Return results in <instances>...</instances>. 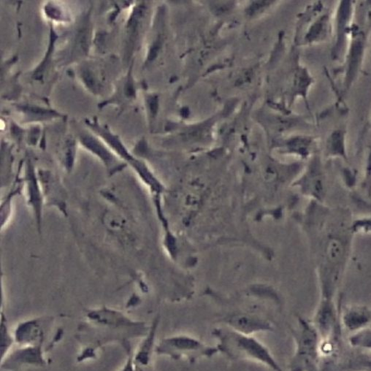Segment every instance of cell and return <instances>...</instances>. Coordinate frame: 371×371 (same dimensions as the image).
<instances>
[{
  "mask_svg": "<svg viewBox=\"0 0 371 371\" xmlns=\"http://www.w3.org/2000/svg\"><path fill=\"white\" fill-rule=\"evenodd\" d=\"M314 222L313 248L320 299H336L352 252L353 229L348 214L320 205Z\"/></svg>",
  "mask_w": 371,
  "mask_h": 371,
  "instance_id": "obj_1",
  "label": "cell"
},
{
  "mask_svg": "<svg viewBox=\"0 0 371 371\" xmlns=\"http://www.w3.org/2000/svg\"><path fill=\"white\" fill-rule=\"evenodd\" d=\"M293 337L296 351L291 371H320L321 339L312 321L300 318Z\"/></svg>",
  "mask_w": 371,
  "mask_h": 371,
  "instance_id": "obj_2",
  "label": "cell"
},
{
  "mask_svg": "<svg viewBox=\"0 0 371 371\" xmlns=\"http://www.w3.org/2000/svg\"><path fill=\"white\" fill-rule=\"evenodd\" d=\"M220 349L236 357L261 362L277 371H282L265 346L252 338L234 330L218 332Z\"/></svg>",
  "mask_w": 371,
  "mask_h": 371,
  "instance_id": "obj_3",
  "label": "cell"
},
{
  "mask_svg": "<svg viewBox=\"0 0 371 371\" xmlns=\"http://www.w3.org/2000/svg\"><path fill=\"white\" fill-rule=\"evenodd\" d=\"M155 351L159 354L168 355L179 358L182 357L194 358L201 355L214 354V350L209 349L199 341L190 337H174L163 339L157 345Z\"/></svg>",
  "mask_w": 371,
  "mask_h": 371,
  "instance_id": "obj_4",
  "label": "cell"
},
{
  "mask_svg": "<svg viewBox=\"0 0 371 371\" xmlns=\"http://www.w3.org/2000/svg\"><path fill=\"white\" fill-rule=\"evenodd\" d=\"M340 323L342 328L351 335L370 328L371 308L359 304L340 308Z\"/></svg>",
  "mask_w": 371,
  "mask_h": 371,
  "instance_id": "obj_5",
  "label": "cell"
},
{
  "mask_svg": "<svg viewBox=\"0 0 371 371\" xmlns=\"http://www.w3.org/2000/svg\"><path fill=\"white\" fill-rule=\"evenodd\" d=\"M303 192L317 203L323 204L327 194V177L319 163H316L305 172L300 183Z\"/></svg>",
  "mask_w": 371,
  "mask_h": 371,
  "instance_id": "obj_6",
  "label": "cell"
},
{
  "mask_svg": "<svg viewBox=\"0 0 371 371\" xmlns=\"http://www.w3.org/2000/svg\"><path fill=\"white\" fill-rule=\"evenodd\" d=\"M88 319L92 323L103 327L112 328H141L143 325L126 317L123 314L102 308L100 310H94L88 314Z\"/></svg>",
  "mask_w": 371,
  "mask_h": 371,
  "instance_id": "obj_7",
  "label": "cell"
},
{
  "mask_svg": "<svg viewBox=\"0 0 371 371\" xmlns=\"http://www.w3.org/2000/svg\"><path fill=\"white\" fill-rule=\"evenodd\" d=\"M225 320V323L232 330L246 336H250L251 334L257 332L271 329V324L269 321L248 314L233 315Z\"/></svg>",
  "mask_w": 371,
  "mask_h": 371,
  "instance_id": "obj_8",
  "label": "cell"
},
{
  "mask_svg": "<svg viewBox=\"0 0 371 371\" xmlns=\"http://www.w3.org/2000/svg\"><path fill=\"white\" fill-rule=\"evenodd\" d=\"M320 371H367L371 370V356L364 353H350L338 360H332Z\"/></svg>",
  "mask_w": 371,
  "mask_h": 371,
  "instance_id": "obj_9",
  "label": "cell"
},
{
  "mask_svg": "<svg viewBox=\"0 0 371 371\" xmlns=\"http://www.w3.org/2000/svg\"><path fill=\"white\" fill-rule=\"evenodd\" d=\"M43 330L39 319H32L20 323L17 328L14 337L15 342L26 345L42 344Z\"/></svg>",
  "mask_w": 371,
  "mask_h": 371,
  "instance_id": "obj_10",
  "label": "cell"
},
{
  "mask_svg": "<svg viewBox=\"0 0 371 371\" xmlns=\"http://www.w3.org/2000/svg\"><path fill=\"white\" fill-rule=\"evenodd\" d=\"M9 357V360L4 363L37 366L45 364L42 344L22 346L20 350L10 354Z\"/></svg>",
  "mask_w": 371,
  "mask_h": 371,
  "instance_id": "obj_11",
  "label": "cell"
},
{
  "mask_svg": "<svg viewBox=\"0 0 371 371\" xmlns=\"http://www.w3.org/2000/svg\"><path fill=\"white\" fill-rule=\"evenodd\" d=\"M365 37L360 32L357 33L353 39V42L350 47V53L348 57V71H346V78L345 86L349 88L353 79L357 75V72L360 66L361 61L364 52Z\"/></svg>",
  "mask_w": 371,
  "mask_h": 371,
  "instance_id": "obj_12",
  "label": "cell"
},
{
  "mask_svg": "<svg viewBox=\"0 0 371 371\" xmlns=\"http://www.w3.org/2000/svg\"><path fill=\"white\" fill-rule=\"evenodd\" d=\"M352 4L350 1H342L340 4L338 12V28H337V42L336 47L334 48V57H339L341 49L345 44L346 34L348 32V24L351 18L352 12Z\"/></svg>",
  "mask_w": 371,
  "mask_h": 371,
  "instance_id": "obj_13",
  "label": "cell"
},
{
  "mask_svg": "<svg viewBox=\"0 0 371 371\" xmlns=\"http://www.w3.org/2000/svg\"><path fill=\"white\" fill-rule=\"evenodd\" d=\"M326 154L329 157L346 159L345 132L342 130L333 132L327 141Z\"/></svg>",
  "mask_w": 371,
  "mask_h": 371,
  "instance_id": "obj_14",
  "label": "cell"
},
{
  "mask_svg": "<svg viewBox=\"0 0 371 371\" xmlns=\"http://www.w3.org/2000/svg\"><path fill=\"white\" fill-rule=\"evenodd\" d=\"M330 32V22L328 14H321L316 20L310 30L306 36V39L309 41H324L328 38Z\"/></svg>",
  "mask_w": 371,
  "mask_h": 371,
  "instance_id": "obj_15",
  "label": "cell"
},
{
  "mask_svg": "<svg viewBox=\"0 0 371 371\" xmlns=\"http://www.w3.org/2000/svg\"><path fill=\"white\" fill-rule=\"evenodd\" d=\"M157 323L153 325L146 339L140 346L139 350L134 357V363L142 366H146L150 363L152 351L154 350V338Z\"/></svg>",
  "mask_w": 371,
  "mask_h": 371,
  "instance_id": "obj_16",
  "label": "cell"
},
{
  "mask_svg": "<svg viewBox=\"0 0 371 371\" xmlns=\"http://www.w3.org/2000/svg\"><path fill=\"white\" fill-rule=\"evenodd\" d=\"M352 348L371 352V328L353 334L349 339Z\"/></svg>",
  "mask_w": 371,
  "mask_h": 371,
  "instance_id": "obj_17",
  "label": "cell"
},
{
  "mask_svg": "<svg viewBox=\"0 0 371 371\" xmlns=\"http://www.w3.org/2000/svg\"><path fill=\"white\" fill-rule=\"evenodd\" d=\"M15 342L14 336L9 332L5 319L1 320V360L3 361L8 356L12 345Z\"/></svg>",
  "mask_w": 371,
  "mask_h": 371,
  "instance_id": "obj_18",
  "label": "cell"
},
{
  "mask_svg": "<svg viewBox=\"0 0 371 371\" xmlns=\"http://www.w3.org/2000/svg\"><path fill=\"white\" fill-rule=\"evenodd\" d=\"M82 143L86 146L90 148L92 151L97 154L99 156H101L105 160L110 161L111 159V156L109 153L105 150V148L99 143L95 139L90 136H84L81 139Z\"/></svg>",
  "mask_w": 371,
  "mask_h": 371,
  "instance_id": "obj_19",
  "label": "cell"
},
{
  "mask_svg": "<svg viewBox=\"0 0 371 371\" xmlns=\"http://www.w3.org/2000/svg\"><path fill=\"white\" fill-rule=\"evenodd\" d=\"M98 131L101 133V134H102V136H103V138L109 143V144L114 148L119 153L126 158L130 157V155L127 153L126 148L121 145L118 138L115 137L114 135L110 133L108 131L102 129H100Z\"/></svg>",
  "mask_w": 371,
  "mask_h": 371,
  "instance_id": "obj_20",
  "label": "cell"
},
{
  "mask_svg": "<svg viewBox=\"0 0 371 371\" xmlns=\"http://www.w3.org/2000/svg\"><path fill=\"white\" fill-rule=\"evenodd\" d=\"M24 109L26 110L27 112L32 114L36 116H39V117L51 116V115L55 114V113L52 112V111L43 110L39 108L28 106V107L24 108Z\"/></svg>",
  "mask_w": 371,
  "mask_h": 371,
  "instance_id": "obj_21",
  "label": "cell"
},
{
  "mask_svg": "<svg viewBox=\"0 0 371 371\" xmlns=\"http://www.w3.org/2000/svg\"><path fill=\"white\" fill-rule=\"evenodd\" d=\"M83 79L88 88L91 90H94L96 88L95 81L90 71H84L83 72Z\"/></svg>",
  "mask_w": 371,
  "mask_h": 371,
  "instance_id": "obj_22",
  "label": "cell"
},
{
  "mask_svg": "<svg viewBox=\"0 0 371 371\" xmlns=\"http://www.w3.org/2000/svg\"><path fill=\"white\" fill-rule=\"evenodd\" d=\"M46 11L48 16L50 17L52 19H57V20L61 19L60 10L51 5H48L46 8Z\"/></svg>",
  "mask_w": 371,
  "mask_h": 371,
  "instance_id": "obj_23",
  "label": "cell"
},
{
  "mask_svg": "<svg viewBox=\"0 0 371 371\" xmlns=\"http://www.w3.org/2000/svg\"><path fill=\"white\" fill-rule=\"evenodd\" d=\"M134 358L130 356L128 359L126 364L125 365V366H123L121 371H134Z\"/></svg>",
  "mask_w": 371,
  "mask_h": 371,
  "instance_id": "obj_24",
  "label": "cell"
},
{
  "mask_svg": "<svg viewBox=\"0 0 371 371\" xmlns=\"http://www.w3.org/2000/svg\"><path fill=\"white\" fill-rule=\"evenodd\" d=\"M148 104H150V109L152 110V112L155 114L157 113L158 104L157 98L152 97L150 99V101H148Z\"/></svg>",
  "mask_w": 371,
  "mask_h": 371,
  "instance_id": "obj_25",
  "label": "cell"
},
{
  "mask_svg": "<svg viewBox=\"0 0 371 371\" xmlns=\"http://www.w3.org/2000/svg\"><path fill=\"white\" fill-rule=\"evenodd\" d=\"M126 94L129 97L134 96V90L131 81H128L126 86Z\"/></svg>",
  "mask_w": 371,
  "mask_h": 371,
  "instance_id": "obj_26",
  "label": "cell"
},
{
  "mask_svg": "<svg viewBox=\"0 0 371 371\" xmlns=\"http://www.w3.org/2000/svg\"><path fill=\"white\" fill-rule=\"evenodd\" d=\"M159 48V43H156L151 49L150 54L148 55V59L153 60L156 58Z\"/></svg>",
  "mask_w": 371,
  "mask_h": 371,
  "instance_id": "obj_27",
  "label": "cell"
}]
</instances>
